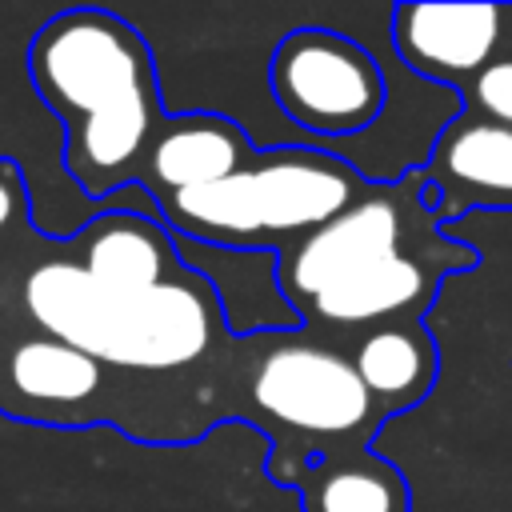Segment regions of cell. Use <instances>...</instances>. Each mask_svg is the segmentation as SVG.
Instances as JSON below:
<instances>
[{
    "label": "cell",
    "instance_id": "obj_13",
    "mask_svg": "<svg viewBox=\"0 0 512 512\" xmlns=\"http://www.w3.org/2000/svg\"><path fill=\"white\" fill-rule=\"evenodd\" d=\"M384 416L416 408L440 376V344L424 320H396L368 328L340 344Z\"/></svg>",
    "mask_w": 512,
    "mask_h": 512
},
{
    "label": "cell",
    "instance_id": "obj_12",
    "mask_svg": "<svg viewBox=\"0 0 512 512\" xmlns=\"http://www.w3.org/2000/svg\"><path fill=\"white\" fill-rule=\"evenodd\" d=\"M68 256L108 288H152L184 268L164 220L128 208L92 216L72 236Z\"/></svg>",
    "mask_w": 512,
    "mask_h": 512
},
{
    "label": "cell",
    "instance_id": "obj_9",
    "mask_svg": "<svg viewBox=\"0 0 512 512\" xmlns=\"http://www.w3.org/2000/svg\"><path fill=\"white\" fill-rule=\"evenodd\" d=\"M252 156V144L244 128L220 112H180L164 116L160 132L152 136L136 188H144L156 200L208 188L224 176H232Z\"/></svg>",
    "mask_w": 512,
    "mask_h": 512
},
{
    "label": "cell",
    "instance_id": "obj_5",
    "mask_svg": "<svg viewBox=\"0 0 512 512\" xmlns=\"http://www.w3.org/2000/svg\"><path fill=\"white\" fill-rule=\"evenodd\" d=\"M256 360L248 372L252 416L272 432L268 464L372 448L384 428V408L360 384L348 352L304 328L260 332Z\"/></svg>",
    "mask_w": 512,
    "mask_h": 512
},
{
    "label": "cell",
    "instance_id": "obj_4",
    "mask_svg": "<svg viewBox=\"0 0 512 512\" xmlns=\"http://www.w3.org/2000/svg\"><path fill=\"white\" fill-rule=\"evenodd\" d=\"M364 180L324 144L252 148L224 180L156 200L172 236L232 252H280L364 196Z\"/></svg>",
    "mask_w": 512,
    "mask_h": 512
},
{
    "label": "cell",
    "instance_id": "obj_6",
    "mask_svg": "<svg viewBox=\"0 0 512 512\" xmlns=\"http://www.w3.org/2000/svg\"><path fill=\"white\" fill-rule=\"evenodd\" d=\"M268 88L276 108L332 148L360 140L388 108L384 64L360 40L332 28L288 32L268 60ZM328 148V152H332Z\"/></svg>",
    "mask_w": 512,
    "mask_h": 512
},
{
    "label": "cell",
    "instance_id": "obj_15",
    "mask_svg": "<svg viewBox=\"0 0 512 512\" xmlns=\"http://www.w3.org/2000/svg\"><path fill=\"white\" fill-rule=\"evenodd\" d=\"M28 208V192H24V176L12 160H0V236L24 216Z\"/></svg>",
    "mask_w": 512,
    "mask_h": 512
},
{
    "label": "cell",
    "instance_id": "obj_3",
    "mask_svg": "<svg viewBox=\"0 0 512 512\" xmlns=\"http://www.w3.org/2000/svg\"><path fill=\"white\" fill-rule=\"evenodd\" d=\"M20 300L44 336L132 372L200 364L228 336L216 292L192 268L152 288H108L72 256H44L24 272Z\"/></svg>",
    "mask_w": 512,
    "mask_h": 512
},
{
    "label": "cell",
    "instance_id": "obj_11",
    "mask_svg": "<svg viewBox=\"0 0 512 512\" xmlns=\"http://www.w3.org/2000/svg\"><path fill=\"white\" fill-rule=\"evenodd\" d=\"M4 384L24 420H80L104 388V364L56 336H24L8 348Z\"/></svg>",
    "mask_w": 512,
    "mask_h": 512
},
{
    "label": "cell",
    "instance_id": "obj_1",
    "mask_svg": "<svg viewBox=\"0 0 512 512\" xmlns=\"http://www.w3.org/2000/svg\"><path fill=\"white\" fill-rule=\"evenodd\" d=\"M480 248L448 236L424 204V172L368 184L340 216L276 252V284L300 328L344 344L368 328L424 320L448 276L472 272Z\"/></svg>",
    "mask_w": 512,
    "mask_h": 512
},
{
    "label": "cell",
    "instance_id": "obj_14",
    "mask_svg": "<svg viewBox=\"0 0 512 512\" xmlns=\"http://www.w3.org/2000/svg\"><path fill=\"white\" fill-rule=\"evenodd\" d=\"M460 108L500 120V124H512V40L468 88H460Z\"/></svg>",
    "mask_w": 512,
    "mask_h": 512
},
{
    "label": "cell",
    "instance_id": "obj_10",
    "mask_svg": "<svg viewBox=\"0 0 512 512\" xmlns=\"http://www.w3.org/2000/svg\"><path fill=\"white\" fill-rule=\"evenodd\" d=\"M268 476L300 492V512H412L404 472L372 448L280 460Z\"/></svg>",
    "mask_w": 512,
    "mask_h": 512
},
{
    "label": "cell",
    "instance_id": "obj_8",
    "mask_svg": "<svg viewBox=\"0 0 512 512\" xmlns=\"http://www.w3.org/2000/svg\"><path fill=\"white\" fill-rule=\"evenodd\" d=\"M420 172L436 192L440 224H456L472 212H512V124L460 108L436 136Z\"/></svg>",
    "mask_w": 512,
    "mask_h": 512
},
{
    "label": "cell",
    "instance_id": "obj_2",
    "mask_svg": "<svg viewBox=\"0 0 512 512\" xmlns=\"http://www.w3.org/2000/svg\"><path fill=\"white\" fill-rule=\"evenodd\" d=\"M28 76L64 124V172L88 200L136 184L140 160L164 124L160 76L148 40L116 12L68 8L28 44Z\"/></svg>",
    "mask_w": 512,
    "mask_h": 512
},
{
    "label": "cell",
    "instance_id": "obj_7",
    "mask_svg": "<svg viewBox=\"0 0 512 512\" xmlns=\"http://www.w3.org/2000/svg\"><path fill=\"white\" fill-rule=\"evenodd\" d=\"M512 40V4H396L388 44L400 68L440 88H468Z\"/></svg>",
    "mask_w": 512,
    "mask_h": 512
}]
</instances>
